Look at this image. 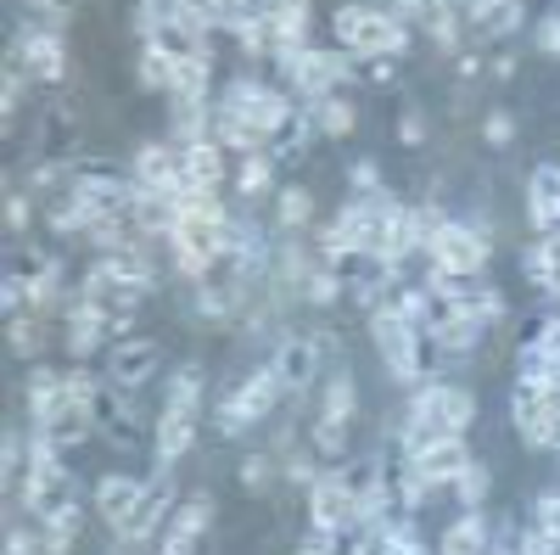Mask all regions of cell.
I'll return each mask as SVG.
<instances>
[{"label": "cell", "instance_id": "obj_1", "mask_svg": "<svg viewBox=\"0 0 560 555\" xmlns=\"http://www.w3.org/2000/svg\"><path fill=\"white\" fill-rule=\"evenodd\" d=\"M471 421H477V393L465 382H420V388H409V398L398 409V449H420L448 432L465 438Z\"/></svg>", "mask_w": 560, "mask_h": 555}, {"label": "cell", "instance_id": "obj_2", "mask_svg": "<svg viewBox=\"0 0 560 555\" xmlns=\"http://www.w3.org/2000/svg\"><path fill=\"white\" fill-rule=\"evenodd\" d=\"M331 34L342 51H353L359 62L376 57H409V23L393 18V7H364V0H348L331 18Z\"/></svg>", "mask_w": 560, "mask_h": 555}, {"label": "cell", "instance_id": "obj_3", "mask_svg": "<svg viewBox=\"0 0 560 555\" xmlns=\"http://www.w3.org/2000/svg\"><path fill=\"white\" fill-rule=\"evenodd\" d=\"M280 398H292V393H287V382H280V370L264 359L253 377H242L236 388H230V393L213 404V427H219V438H242V432H253L258 421H269V415L280 409Z\"/></svg>", "mask_w": 560, "mask_h": 555}, {"label": "cell", "instance_id": "obj_4", "mask_svg": "<svg viewBox=\"0 0 560 555\" xmlns=\"http://www.w3.org/2000/svg\"><path fill=\"white\" fill-rule=\"evenodd\" d=\"M275 68H280V79H287V90H298L303 107H308V102H319V96H331V90H348L364 62H359L353 51H342V45H308V51L275 62Z\"/></svg>", "mask_w": 560, "mask_h": 555}, {"label": "cell", "instance_id": "obj_5", "mask_svg": "<svg viewBox=\"0 0 560 555\" xmlns=\"http://www.w3.org/2000/svg\"><path fill=\"white\" fill-rule=\"evenodd\" d=\"M213 107L247 118L269 147H275V135L298 118V107H292L287 90H275V84H264V79H247V73H242V79H230V84H219V102H213Z\"/></svg>", "mask_w": 560, "mask_h": 555}, {"label": "cell", "instance_id": "obj_6", "mask_svg": "<svg viewBox=\"0 0 560 555\" xmlns=\"http://www.w3.org/2000/svg\"><path fill=\"white\" fill-rule=\"evenodd\" d=\"M432 264L465 275V281H482V269L493 258V236H488V219H448L438 230V242L427 247Z\"/></svg>", "mask_w": 560, "mask_h": 555}, {"label": "cell", "instance_id": "obj_7", "mask_svg": "<svg viewBox=\"0 0 560 555\" xmlns=\"http://www.w3.org/2000/svg\"><path fill=\"white\" fill-rule=\"evenodd\" d=\"M510 427H516V438L533 449V454H555L560 443V393H527L516 388L510 393Z\"/></svg>", "mask_w": 560, "mask_h": 555}, {"label": "cell", "instance_id": "obj_8", "mask_svg": "<svg viewBox=\"0 0 560 555\" xmlns=\"http://www.w3.org/2000/svg\"><path fill=\"white\" fill-rule=\"evenodd\" d=\"M353 477H348V466H337V472H319L308 488H303V499H308V522L314 528H325V533H353Z\"/></svg>", "mask_w": 560, "mask_h": 555}, {"label": "cell", "instance_id": "obj_9", "mask_svg": "<svg viewBox=\"0 0 560 555\" xmlns=\"http://www.w3.org/2000/svg\"><path fill=\"white\" fill-rule=\"evenodd\" d=\"M12 62L34 79V84H57L68 73V45L57 28H45V23H23L18 28V45H12Z\"/></svg>", "mask_w": 560, "mask_h": 555}, {"label": "cell", "instance_id": "obj_10", "mask_svg": "<svg viewBox=\"0 0 560 555\" xmlns=\"http://www.w3.org/2000/svg\"><path fill=\"white\" fill-rule=\"evenodd\" d=\"M213 528V494H185L179 505H174V517H168V528H163V539H158V555H197V539Z\"/></svg>", "mask_w": 560, "mask_h": 555}, {"label": "cell", "instance_id": "obj_11", "mask_svg": "<svg viewBox=\"0 0 560 555\" xmlns=\"http://www.w3.org/2000/svg\"><path fill=\"white\" fill-rule=\"evenodd\" d=\"M404 460L427 477L438 494H448V483L465 472V460H471V443H465L459 432H448V438H432V443H420V449H404Z\"/></svg>", "mask_w": 560, "mask_h": 555}, {"label": "cell", "instance_id": "obj_12", "mask_svg": "<svg viewBox=\"0 0 560 555\" xmlns=\"http://www.w3.org/2000/svg\"><path fill=\"white\" fill-rule=\"evenodd\" d=\"M158 377V343L147 337H124L107 348V388H124V393H140Z\"/></svg>", "mask_w": 560, "mask_h": 555}, {"label": "cell", "instance_id": "obj_13", "mask_svg": "<svg viewBox=\"0 0 560 555\" xmlns=\"http://www.w3.org/2000/svg\"><path fill=\"white\" fill-rule=\"evenodd\" d=\"M269 365L280 370V382H287V393H308V388L319 382V365H325V354H319L314 332H308V337H280V343L269 348Z\"/></svg>", "mask_w": 560, "mask_h": 555}, {"label": "cell", "instance_id": "obj_14", "mask_svg": "<svg viewBox=\"0 0 560 555\" xmlns=\"http://www.w3.org/2000/svg\"><path fill=\"white\" fill-rule=\"evenodd\" d=\"M527 224H533V236L560 230V163H538L527 174Z\"/></svg>", "mask_w": 560, "mask_h": 555}, {"label": "cell", "instance_id": "obj_15", "mask_svg": "<svg viewBox=\"0 0 560 555\" xmlns=\"http://www.w3.org/2000/svg\"><path fill=\"white\" fill-rule=\"evenodd\" d=\"M493 517H488V505L482 511H459L443 533H438V555H488L493 550Z\"/></svg>", "mask_w": 560, "mask_h": 555}, {"label": "cell", "instance_id": "obj_16", "mask_svg": "<svg viewBox=\"0 0 560 555\" xmlns=\"http://www.w3.org/2000/svg\"><path fill=\"white\" fill-rule=\"evenodd\" d=\"M140 499H147V483L124 477V472H107V477L96 483V517H102L107 528H124V522L140 511Z\"/></svg>", "mask_w": 560, "mask_h": 555}, {"label": "cell", "instance_id": "obj_17", "mask_svg": "<svg viewBox=\"0 0 560 555\" xmlns=\"http://www.w3.org/2000/svg\"><path fill=\"white\" fill-rule=\"evenodd\" d=\"M152 443H158V466H163V472H174L179 460L197 449V415H179V409H158Z\"/></svg>", "mask_w": 560, "mask_h": 555}, {"label": "cell", "instance_id": "obj_18", "mask_svg": "<svg viewBox=\"0 0 560 555\" xmlns=\"http://www.w3.org/2000/svg\"><path fill=\"white\" fill-rule=\"evenodd\" d=\"M308 113V124L325 135V141H348V135L359 129V107L342 96V90H331V96H319V102H308L303 107Z\"/></svg>", "mask_w": 560, "mask_h": 555}, {"label": "cell", "instance_id": "obj_19", "mask_svg": "<svg viewBox=\"0 0 560 555\" xmlns=\"http://www.w3.org/2000/svg\"><path fill=\"white\" fill-rule=\"evenodd\" d=\"M208 404V370L191 359V365H179L174 377L163 382V409H179V415H197Z\"/></svg>", "mask_w": 560, "mask_h": 555}, {"label": "cell", "instance_id": "obj_20", "mask_svg": "<svg viewBox=\"0 0 560 555\" xmlns=\"http://www.w3.org/2000/svg\"><path fill=\"white\" fill-rule=\"evenodd\" d=\"M325 421H359V382L348 377V370H331V377L319 382V409Z\"/></svg>", "mask_w": 560, "mask_h": 555}, {"label": "cell", "instance_id": "obj_21", "mask_svg": "<svg viewBox=\"0 0 560 555\" xmlns=\"http://www.w3.org/2000/svg\"><path fill=\"white\" fill-rule=\"evenodd\" d=\"M448 494H454V505H459V511H482V505H488V494H493V466H488V460H465V472L448 483Z\"/></svg>", "mask_w": 560, "mask_h": 555}, {"label": "cell", "instance_id": "obj_22", "mask_svg": "<svg viewBox=\"0 0 560 555\" xmlns=\"http://www.w3.org/2000/svg\"><path fill=\"white\" fill-rule=\"evenodd\" d=\"M314 224V197L303 185H287V192H275V236H303Z\"/></svg>", "mask_w": 560, "mask_h": 555}, {"label": "cell", "instance_id": "obj_23", "mask_svg": "<svg viewBox=\"0 0 560 555\" xmlns=\"http://www.w3.org/2000/svg\"><path fill=\"white\" fill-rule=\"evenodd\" d=\"M230 163H224V147L219 141H197V147H185V180H197V185H224Z\"/></svg>", "mask_w": 560, "mask_h": 555}, {"label": "cell", "instance_id": "obj_24", "mask_svg": "<svg viewBox=\"0 0 560 555\" xmlns=\"http://www.w3.org/2000/svg\"><path fill=\"white\" fill-rule=\"evenodd\" d=\"M342 298H348V269H337V264H319L303 281V303L308 309H337Z\"/></svg>", "mask_w": 560, "mask_h": 555}, {"label": "cell", "instance_id": "obj_25", "mask_svg": "<svg viewBox=\"0 0 560 555\" xmlns=\"http://www.w3.org/2000/svg\"><path fill=\"white\" fill-rule=\"evenodd\" d=\"M45 326H51V314H7V348H12L18 359H39Z\"/></svg>", "mask_w": 560, "mask_h": 555}, {"label": "cell", "instance_id": "obj_26", "mask_svg": "<svg viewBox=\"0 0 560 555\" xmlns=\"http://www.w3.org/2000/svg\"><path fill=\"white\" fill-rule=\"evenodd\" d=\"M275 152H247L242 158V169H236V192L247 197V203H258V197H269L275 192Z\"/></svg>", "mask_w": 560, "mask_h": 555}, {"label": "cell", "instance_id": "obj_27", "mask_svg": "<svg viewBox=\"0 0 560 555\" xmlns=\"http://www.w3.org/2000/svg\"><path fill=\"white\" fill-rule=\"evenodd\" d=\"M454 309H465V314H477V320H482L488 332H493V326H504V314H510L504 292H499V287H488V281H471V287H465V298H459Z\"/></svg>", "mask_w": 560, "mask_h": 555}, {"label": "cell", "instance_id": "obj_28", "mask_svg": "<svg viewBox=\"0 0 560 555\" xmlns=\"http://www.w3.org/2000/svg\"><path fill=\"white\" fill-rule=\"evenodd\" d=\"M522 275H527L538 292H549V287L560 281V258H555V247H549L544 236H533V242L522 247Z\"/></svg>", "mask_w": 560, "mask_h": 555}, {"label": "cell", "instance_id": "obj_29", "mask_svg": "<svg viewBox=\"0 0 560 555\" xmlns=\"http://www.w3.org/2000/svg\"><path fill=\"white\" fill-rule=\"evenodd\" d=\"M348 432H353V421H325V415H314L308 449H314L319 460H342V454H348Z\"/></svg>", "mask_w": 560, "mask_h": 555}, {"label": "cell", "instance_id": "obj_30", "mask_svg": "<svg viewBox=\"0 0 560 555\" xmlns=\"http://www.w3.org/2000/svg\"><path fill=\"white\" fill-rule=\"evenodd\" d=\"M280 477H287L292 488H308V483L319 477V454H314L308 443H298L292 454H280Z\"/></svg>", "mask_w": 560, "mask_h": 555}, {"label": "cell", "instance_id": "obj_31", "mask_svg": "<svg viewBox=\"0 0 560 555\" xmlns=\"http://www.w3.org/2000/svg\"><path fill=\"white\" fill-rule=\"evenodd\" d=\"M275 460H280V454H269V449H253V454L242 460V488H247V494H264V488L280 477Z\"/></svg>", "mask_w": 560, "mask_h": 555}, {"label": "cell", "instance_id": "obj_32", "mask_svg": "<svg viewBox=\"0 0 560 555\" xmlns=\"http://www.w3.org/2000/svg\"><path fill=\"white\" fill-rule=\"evenodd\" d=\"M0 466H7V477H18L28 466V427H7V438H0Z\"/></svg>", "mask_w": 560, "mask_h": 555}, {"label": "cell", "instance_id": "obj_33", "mask_svg": "<svg viewBox=\"0 0 560 555\" xmlns=\"http://www.w3.org/2000/svg\"><path fill=\"white\" fill-rule=\"evenodd\" d=\"M348 185H353V197H376V192H382V163H376V158L348 163Z\"/></svg>", "mask_w": 560, "mask_h": 555}, {"label": "cell", "instance_id": "obj_34", "mask_svg": "<svg viewBox=\"0 0 560 555\" xmlns=\"http://www.w3.org/2000/svg\"><path fill=\"white\" fill-rule=\"evenodd\" d=\"M7 555H45V539H39V522H12L7 528Z\"/></svg>", "mask_w": 560, "mask_h": 555}, {"label": "cell", "instance_id": "obj_35", "mask_svg": "<svg viewBox=\"0 0 560 555\" xmlns=\"http://www.w3.org/2000/svg\"><path fill=\"white\" fill-rule=\"evenodd\" d=\"M482 141H488L493 152H504L510 141H516V118H510V113H488V118H482Z\"/></svg>", "mask_w": 560, "mask_h": 555}, {"label": "cell", "instance_id": "obj_36", "mask_svg": "<svg viewBox=\"0 0 560 555\" xmlns=\"http://www.w3.org/2000/svg\"><path fill=\"white\" fill-rule=\"evenodd\" d=\"M298 555H342V533H325V528H308L298 539Z\"/></svg>", "mask_w": 560, "mask_h": 555}, {"label": "cell", "instance_id": "obj_37", "mask_svg": "<svg viewBox=\"0 0 560 555\" xmlns=\"http://www.w3.org/2000/svg\"><path fill=\"white\" fill-rule=\"evenodd\" d=\"M398 147H427V113L420 107L398 113Z\"/></svg>", "mask_w": 560, "mask_h": 555}, {"label": "cell", "instance_id": "obj_38", "mask_svg": "<svg viewBox=\"0 0 560 555\" xmlns=\"http://www.w3.org/2000/svg\"><path fill=\"white\" fill-rule=\"evenodd\" d=\"M23 7H28L45 28H57V34L68 28V0H23Z\"/></svg>", "mask_w": 560, "mask_h": 555}, {"label": "cell", "instance_id": "obj_39", "mask_svg": "<svg viewBox=\"0 0 560 555\" xmlns=\"http://www.w3.org/2000/svg\"><path fill=\"white\" fill-rule=\"evenodd\" d=\"M28 219H34V203H28V192H12V197H7V230H12V236H23V230H28Z\"/></svg>", "mask_w": 560, "mask_h": 555}, {"label": "cell", "instance_id": "obj_40", "mask_svg": "<svg viewBox=\"0 0 560 555\" xmlns=\"http://www.w3.org/2000/svg\"><path fill=\"white\" fill-rule=\"evenodd\" d=\"M533 522H544V528H560V488H544V494H533Z\"/></svg>", "mask_w": 560, "mask_h": 555}, {"label": "cell", "instance_id": "obj_41", "mask_svg": "<svg viewBox=\"0 0 560 555\" xmlns=\"http://www.w3.org/2000/svg\"><path fill=\"white\" fill-rule=\"evenodd\" d=\"M527 343H538V348H560V314H544L538 326L527 332Z\"/></svg>", "mask_w": 560, "mask_h": 555}, {"label": "cell", "instance_id": "obj_42", "mask_svg": "<svg viewBox=\"0 0 560 555\" xmlns=\"http://www.w3.org/2000/svg\"><path fill=\"white\" fill-rule=\"evenodd\" d=\"M39 539H45V555H73V533H57V528H39Z\"/></svg>", "mask_w": 560, "mask_h": 555}, {"label": "cell", "instance_id": "obj_43", "mask_svg": "<svg viewBox=\"0 0 560 555\" xmlns=\"http://www.w3.org/2000/svg\"><path fill=\"white\" fill-rule=\"evenodd\" d=\"M477 73H482V57H477V51H459V79H465V84H471Z\"/></svg>", "mask_w": 560, "mask_h": 555}, {"label": "cell", "instance_id": "obj_44", "mask_svg": "<svg viewBox=\"0 0 560 555\" xmlns=\"http://www.w3.org/2000/svg\"><path fill=\"white\" fill-rule=\"evenodd\" d=\"M488 73H493V79H516V57H493Z\"/></svg>", "mask_w": 560, "mask_h": 555}, {"label": "cell", "instance_id": "obj_45", "mask_svg": "<svg viewBox=\"0 0 560 555\" xmlns=\"http://www.w3.org/2000/svg\"><path fill=\"white\" fill-rule=\"evenodd\" d=\"M555 460H560V443H555Z\"/></svg>", "mask_w": 560, "mask_h": 555}]
</instances>
